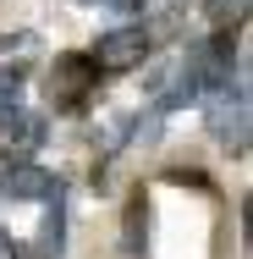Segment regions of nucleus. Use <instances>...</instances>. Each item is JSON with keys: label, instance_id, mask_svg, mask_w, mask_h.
<instances>
[{"label": "nucleus", "instance_id": "0eeeda50", "mask_svg": "<svg viewBox=\"0 0 253 259\" xmlns=\"http://www.w3.org/2000/svg\"><path fill=\"white\" fill-rule=\"evenodd\" d=\"M44 248H55V254H61V204L44 215Z\"/></svg>", "mask_w": 253, "mask_h": 259}, {"label": "nucleus", "instance_id": "1a4fd4ad", "mask_svg": "<svg viewBox=\"0 0 253 259\" xmlns=\"http://www.w3.org/2000/svg\"><path fill=\"white\" fill-rule=\"evenodd\" d=\"M17 259H44V254H17Z\"/></svg>", "mask_w": 253, "mask_h": 259}, {"label": "nucleus", "instance_id": "f03ea898", "mask_svg": "<svg viewBox=\"0 0 253 259\" xmlns=\"http://www.w3.org/2000/svg\"><path fill=\"white\" fill-rule=\"evenodd\" d=\"M94 72H99V66H94L88 55H61L55 72H50V100H55V110H77V105L88 100Z\"/></svg>", "mask_w": 253, "mask_h": 259}, {"label": "nucleus", "instance_id": "423d86ee", "mask_svg": "<svg viewBox=\"0 0 253 259\" xmlns=\"http://www.w3.org/2000/svg\"><path fill=\"white\" fill-rule=\"evenodd\" d=\"M248 6L253 0H204V17H209L215 28H242V22H248Z\"/></svg>", "mask_w": 253, "mask_h": 259}, {"label": "nucleus", "instance_id": "6e6552de", "mask_svg": "<svg viewBox=\"0 0 253 259\" xmlns=\"http://www.w3.org/2000/svg\"><path fill=\"white\" fill-rule=\"evenodd\" d=\"M0 259H17V248H11V237L0 232Z\"/></svg>", "mask_w": 253, "mask_h": 259}, {"label": "nucleus", "instance_id": "20e7f679", "mask_svg": "<svg viewBox=\"0 0 253 259\" xmlns=\"http://www.w3.org/2000/svg\"><path fill=\"white\" fill-rule=\"evenodd\" d=\"M39 138H44V121H39L33 110L0 105V155L6 160H22L28 149H39Z\"/></svg>", "mask_w": 253, "mask_h": 259}, {"label": "nucleus", "instance_id": "7ed1b4c3", "mask_svg": "<svg viewBox=\"0 0 253 259\" xmlns=\"http://www.w3.org/2000/svg\"><path fill=\"white\" fill-rule=\"evenodd\" d=\"M143 55H149V33L143 28H110L99 39V50H94V66H105V72H132V66H143Z\"/></svg>", "mask_w": 253, "mask_h": 259}, {"label": "nucleus", "instance_id": "f257e3e1", "mask_svg": "<svg viewBox=\"0 0 253 259\" xmlns=\"http://www.w3.org/2000/svg\"><path fill=\"white\" fill-rule=\"evenodd\" d=\"M209 133L226 144V149H242L248 144V89L237 83H220L215 94H209Z\"/></svg>", "mask_w": 253, "mask_h": 259}, {"label": "nucleus", "instance_id": "39448f33", "mask_svg": "<svg viewBox=\"0 0 253 259\" xmlns=\"http://www.w3.org/2000/svg\"><path fill=\"white\" fill-rule=\"evenodd\" d=\"M11 199H50L55 193V177L44 171V165H28V160H17L11 171H6V182H0Z\"/></svg>", "mask_w": 253, "mask_h": 259}]
</instances>
